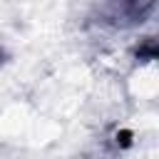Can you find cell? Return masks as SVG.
I'll use <instances>...</instances> for the list:
<instances>
[{"label":"cell","instance_id":"obj_1","mask_svg":"<svg viewBox=\"0 0 159 159\" xmlns=\"http://www.w3.org/2000/svg\"><path fill=\"white\" fill-rule=\"evenodd\" d=\"M157 10V0H99L97 2V22L117 30L137 27L147 22Z\"/></svg>","mask_w":159,"mask_h":159},{"label":"cell","instance_id":"obj_2","mask_svg":"<svg viewBox=\"0 0 159 159\" xmlns=\"http://www.w3.org/2000/svg\"><path fill=\"white\" fill-rule=\"evenodd\" d=\"M2 60H5V50L0 47V65H2Z\"/></svg>","mask_w":159,"mask_h":159}]
</instances>
